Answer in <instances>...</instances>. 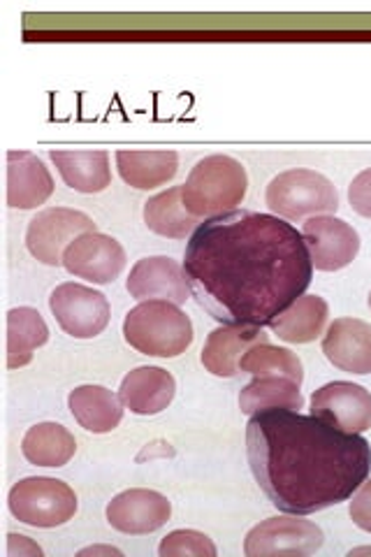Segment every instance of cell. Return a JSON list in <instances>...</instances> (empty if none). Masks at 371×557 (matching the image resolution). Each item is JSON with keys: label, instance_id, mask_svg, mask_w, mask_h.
Masks as SVG:
<instances>
[{"label": "cell", "instance_id": "cell-1", "mask_svg": "<svg viewBox=\"0 0 371 557\" xmlns=\"http://www.w3.org/2000/svg\"><path fill=\"white\" fill-rule=\"evenodd\" d=\"M188 286L223 325H270L302 298L313 263L302 233L272 214L227 212L190 235L184 256Z\"/></svg>", "mask_w": 371, "mask_h": 557}, {"label": "cell", "instance_id": "cell-2", "mask_svg": "<svg viewBox=\"0 0 371 557\" xmlns=\"http://www.w3.org/2000/svg\"><path fill=\"white\" fill-rule=\"evenodd\" d=\"M246 456L279 511L309 516L346 502L371 472V446L318 416L264 409L246 425Z\"/></svg>", "mask_w": 371, "mask_h": 557}, {"label": "cell", "instance_id": "cell-3", "mask_svg": "<svg viewBox=\"0 0 371 557\" xmlns=\"http://www.w3.org/2000/svg\"><path fill=\"white\" fill-rule=\"evenodd\" d=\"M249 177L246 168L230 159V156H207L190 170L186 184L182 186V198L188 214L196 219H214L235 212L242 205Z\"/></svg>", "mask_w": 371, "mask_h": 557}, {"label": "cell", "instance_id": "cell-4", "mask_svg": "<svg viewBox=\"0 0 371 557\" xmlns=\"http://www.w3.org/2000/svg\"><path fill=\"white\" fill-rule=\"evenodd\" d=\"M123 337L135 351L153 358H176L193 344V323L180 305L145 300L128 311Z\"/></svg>", "mask_w": 371, "mask_h": 557}, {"label": "cell", "instance_id": "cell-5", "mask_svg": "<svg viewBox=\"0 0 371 557\" xmlns=\"http://www.w3.org/2000/svg\"><path fill=\"white\" fill-rule=\"evenodd\" d=\"M264 200L276 216L288 221L332 214L339 209V194L334 184L325 174L305 168L276 174L268 186Z\"/></svg>", "mask_w": 371, "mask_h": 557}, {"label": "cell", "instance_id": "cell-6", "mask_svg": "<svg viewBox=\"0 0 371 557\" xmlns=\"http://www.w3.org/2000/svg\"><path fill=\"white\" fill-rule=\"evenodd\" d=\"M10 513L30 528H59L77 513V495L65 481L30 476L14 483L8 497Z\"/></svg>", "mask_w": 371, "mask_h": 557}, {"label": "cell", "instance_id": "cell-7", "mask_svg": "<svg viewBox=\"0 0 371 557\" xmlns=\"http://www.w3.org/2000/svg\"><path fill=\"white\" fill-rule=\"evenodd\" d=\"M96 223L91 216H86L77 209L67 207H49L28 223L26 231V247L33 258L40 263L59 268L63 265V251L73 244L79 235L94 233Z\"/></svg>", "mask_w": 371, "mask_h": 557}, {"label": "cell", "instance_id": "cell-8", "mask_svg": "<svg viewBox=\"0 0 371 557\" xmlns=\"http://www.w3.org/2000/svg\"><path fill=\"white\" fill-rule=\"evenodd\" d=\"M323 530L311 520L297 516H279L262 520L244 539V553L249 557L268 555H311L323 546Z\"/></svg>", "mask_w": 371, "mask_h": 557}, {"label": "cell", "instance_id": "cell-9", "mask_svg": "<svg viewBox=\"0 0 371 557\" xmlns=\"http://www.w3.org/2000/svg\"><path fill=\"white\" fill-rule=\"evenodd\" d=\"M49 309L70 337L94 339L110 323V302L102 293L82 284H61L49 298Z\"/></svg>", "mask_w": 371, "mask_h": 557}, {"label": "cell", "instance_id": "cell-10", "mask_svg": "<svg viewBox=\"0 0 371 557\" xmlns=\"http://www.w3.org/2000/svg\"><path fill=\"white\" fill-rule=\"evenodd\" d=\"M302 237L311 253V263L321 272L344 270L360 251V235L346 221L321 214L305 223Z\"/></svg>", "mask_w": 371, "mask_h": 557}, {"label": "cell", "instance_id": "cell-11", "mask_svg": "<svg viewBox=\"0 0 371 557\" xmlns=\"http://www.w3.org/2000/svg\"><path fill=\"white\" fill-rule=\"evenodd\" d=\"M63 268L91 284H110L126 268V251L110 235L84 233L63 251Z\"/></svg>", "mask_w": 371, "mask_h": 557}, {"label": "cell", "instance_id": "cell-12", "mask_svg": "<svg viewBox=\"0 0 371 557\" xmlns=\"http://www.w3.org/2000/svg\"><path fill=\"white\" fill-rule=\"evenodd\" d=\"M311 413L346 432L362 434L371 428V393L353 381H332L311 397Z\"/></svg>", "mask_w": 371, "mask_h": 557}, {"label": "cell", "instance_id": "cell-13", "mask_svg": "<svg viewBox=\"0 0 371 557\" xmlns=\"http://www.w3.org/2000/svg\"><path fill=\"white\" fill-rule=\"evenodd\" d=\"M131 298L145 300H168L172 305H184L188 300V278L184 265L168 256H153L137 260L131 270L126 284Z\"/></svg>", "mask_w": 371, "mask_h": 557}, {"label": "cell", "instance_id": "cell-14", "mask_svg": "<svg viewBox=\"0 0 371 557\" xmlns=\"http://www.w3.org/2000/svg\"><path fill=\"white\" fill-rule=\"evenodd\" d=\"M172 516V504L165 495L133 487L119 493L108 504L110 525L123 534H149L161 530Z\"/></svg>", "mask_w": 371, "mask_h": 557}, {"label": "cell", "instance_id": "cell-15", "mask_svg": "<svg viewBox=\"0 0 371 557\" xmlns=\"http://www.w3.org/2000/svg\"><path fill=\"white\" fill-rule=\"evenodd\" d=\"M325 358L350 374H371V325L360 319H337L323 337Z\"/></svg>", "mask_w": 371, "mask_h": 557}, {"label": "cell", "instance_id": "cell-16", "mask_svg": "<svg viewBox=\"0 0 371 557\" xmlns=\"http://www.w3.org/2000/svg\"><path fill=\"white\" fill-rule=\"evenodd\" d=\"M270 342L262 327L256 325H221L207 337L202 348L205 370L214 376L235 379L239 374V360L251 346Z\"/></svg>", "mask_w": 371, "mask_h": 557}, {"label": "cell", "instance_id": "cell-17", "mask_svg": "<svg viewBox=\"0 0 371 557\" xmlns=\"http://www.w3.org/2000/svg\"><path fill=\"white\" fill-rule=\"evenodd\" d=\"M54 194V180L38 156L30 151H8V205L12 209H35Z\"/></svg>", "mask_w": 371, "mask_h": 557}, {"label": "cell", "instance_id": "cell-18", "mask_svg": "<svg viewBox=\"0 0 371 557\" xmlns=\"http://www.w3.org/2000/svg\"><path fill=\"white\" fill-rule=\"evenodd\" d=\"M176 393L174 376L163 368H137L121 381L119 397L137 416H156L170 407Z\"/></svg>", "mask_w": 371, "mask_h": 557}, {"label": "cell", "instance_id": "cell-19", "mask_svg": "<svg viewBox=\"0 0 371 557\" xmlns=\"http://www.w3.org/2000/svg\"><path fill=\"white\" fill-rule=\"evenodd\" d=\"M63 182L79 194H100L112 184L108 151H51Z\"/></svg>", "mask_w": 371, "mask_h": 557}, {"label": "cell", "instance_id": "cell-20", "mask_svg": "<svg viewBox=\"0 0 371 557\" xmlns=\"http://www.w3.org/2000/svg\"><path fill=\"white\" fill-rule=\"evenodd\" d=\"M330 307L318 295H302L270 323L272 333L288 344H309L323 335Z\"/></svg>", "mask_w": 371, "mask_h": 557}, {"label": "cell", "instance_id": "cell-21", "mask_svg": "<svg viewBox=\"0 0 371 557\" xmlns=\"http://www.w3.org/2000/svg\"><path fill=\"white\" fill-rule=\"evenodd\" d=\"M67 407L75 421L94 434H104L119 428L123 418V403L104 386H79L67 397Z\"/></svg>", "mask_w": 371, "mask_h": 557}, {"label": "cell", "instance_id": "cell-22", "mask_svg": "<svg viewBox=\"0 0 371 557\" xmlns=\"http://www.w3.org/2000/svg\"><path fill=\"white\" fill-rule=\"evenodd\" d=\"M116 168L121 180L137 190H151L174 180L180 156L174 151H119Z\"/></svg>", "mask_w": 371, "mask_h": 557}, {"label": "cell", "instance_id": "cell-23", "mask_svg": "<svg viewBox=\"0 0 371 557\" xmlns=\"http://www.w3.org/2000/svg\"><path fill=\"white\" fill-rule=\"evenodd\" d=\"M147 228L161 237L186 239L198 231L200 219L188 214L182 198V186H172L145 202Z\"/></svg>", "mask_w": 371, "mask_h": 557}, {"label": "cell", "instance_id": "cell-24", "mask_svg": "<svg viewBox=\"0 0 371 557\" xmlns=\"http://www.w3.org/2000/svg\"><path fill=\"white\" fill-rule=\"evenodd\" d=\"M49 327L33 307H14L8 311V368L20 370L33 360L35 348L45 346Z\"/></svg>", "mask_w": 371, "mask_h": 557}, {"label": "cell", "instance_id": "cell-25", "mask_svg": "<svg viewBox=\"0 0 371 557\" xmlns=\"http://www.w3.org/2000/svg\"><path fill=\"white\" fill-rule=\"evenodd\" d=\"M22 453L35 467H65L75 458L77 442L59 423H38L24 434Z\"/></svg>", "mask_w": 371, "mask_h": 557}, {"label": "cell", "instance_id": "cell-26", "mask_svg": "<svg viewBox=\"0 0 371 557\" xmlns=\"http://www.w3.org/2000/svg\"><path fill=\"white\" fill-rule=\"evenodd\" d=\"M302 407L305 397L299 393V383L288 376H256V381L239 393V409L249 416L264 409L299 411Z\"/></svg>", "mask_w": 371, "mask_h": 557}, {"label": "cell", "instance_id": "cell-27", "mask_svg": "<svg viewBox=\"0 0 371 557\" xmlns=\"http://www.w3.org/2000/svg\"><path fill=\"white\" fill-rule=\"evenodd\" d=\"M239 372L253 376H288L295 383H299V386H302L305 381L302 360H299L290 348H281L270 342L251 346L239 360Z\"/></svg>", "mask_w": 371, "mask_h": 557}, {"label": "cell", "instance_id": "cell-28", "mask_svg": "<svg viewBox=\"0 0 371 557\" xmlns=\"http://www.w3.org/2000/svg\"><path fill=\"white\" fill-rule=\"evenodd\" d=\"M217 546L211 539L198 530H174L170 532L161 546H158V555L161 557H176V555H196V557H217Z\"/></svg>", "mask_w": 371, "mask_h": 557}, {"label": "cell", "instance_id": "cell-29", "mask_svg": "<svg viewBox=\"0 0 371 557\" xmlns=\"http://www.w3.org/2000/svg\"><path fill=\"white\" fill-rule=\"evenodd\" d=\"M350 207L364 219H371V168L362 170L356 180L350 182L348 188Z\"/></svg>", "mask_w": 371, "mask_h": 557}, {"label": "cell", "instance_id": "cell-30", "mask_svg": "<svg viewBox=\"0 0 371 557\" xmlns=\"http://www.w3.org/2000/svg\"><path fill=\"white\" fill-rule=\"evenodd\" d=\"M350 518L356 525L371 534V479L360 485V491L353 495Z\"/></svg>", "mask_w": 371, "mask_h": 557}, {"label": "cell", "instance_id": "cell-31", "mask_svg": "<svg viewBox=\"0 0 371 557\" xmlns=\"http://www.w3.org/2000/svg\"><path fill=\"white\" fill-rule=\"evenodd\" d=\"M8 555L10 557H24V555H35L40 557L42 555V548L38 544H33L28 536H22V534H10L8 536Z\"/></svg>", "mask_w": 371, "mask_h": 557}, {"label": "cell", "instance_id": "cell-32", "mask_svg": "<svg viewBox=\"0 0 371 557\" xmlns=\"http://www.w3.org/2000/svg\"><path fill=\"white\" fill-rule=\"evenodd\" d=\"M79 555H121V550L112 546H91V548L79 550Z\"/></svg>", "mask_w": 371, "mask_h": 557}, {"label": "cell", "instance_id": "cell-33", "mask_svg": "<svg viewBox=\"0 0 371 557\" xmlns=\"http://www.w3.org/2000/svg\"><path fill=\"white\" fill-rule=\"evenodd\" d=\"M358 553H371V548H356V550H350V555H358Z\"/></svg>", "mask_w": 371, "mask_h": 557}, {"label": "cell", "instance_id": "cell-34", "mask_svg": "<svg viewBox=\"0 0 371 557\" xmlns=\"http://www.w3.org/2000/svg\"><path fill=\"white\" fill-rule=\"evenodd\" d=\"M369 307H371V293H369Z\"/></svg>", "mask_w": 371, "mask_h": 557}]
</instances>
